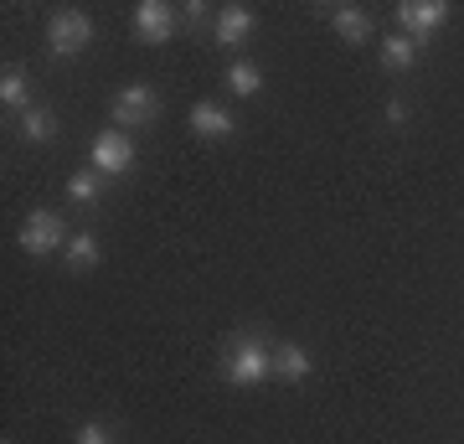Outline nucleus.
Returning <instances> with one entry per match:
<instances>
[{
  "instance_id": "18",
  "label": "nucleus",
  "mask_w": 464,
  "mask_h": 444,
  "mask_svg": "<svg viewBox=\"0 0 464 444\" xmlns=\"http://www.w3.org/2000/svg\"><path fill=\"white\" fill-rule=\"evenodd\" d=\"M78 444H114V434H109L103 424H83L78 429Z\"/></svg>"
},
{
  "instance_id": "7",
  "label": "nucleus",
  "mask_w": 464,
  "mask_h": 444,
  "mask_svg": "<svg viewBox=\"0 0 464 444\" xmlns=\"http://www.w3.org/2000/svg\"><path fill=\"white\" fill-rule=\"evenodd\" d=\"M444 16H449L444 0H402V5H398L402 36H413V42H429V36L444 26Z\"/></svg>"
},
{
  "instance_id": "9",
  "label": "nucleus",
  "mask_w": 464,
  "mask_h": 444,
  "mask_svg": "<svg viewBox=\"0 0 464 444\" xmlns=\"http://www.w3.org/2000/svg\"><path fill=\"white\" fill-rule=\"evenodd\" d=\"M191 130L201 134V140H227L232 134V124H237V119L227 114V109H222V104H212V99H201V104H191Z\"/></svg>"
},
{
  "instance_id": "21",
  "label": "nucleus",
  "mask_w": 464,
  "mask_h": 444,
  "mask_svg": "<svg viewBox=\"0 0 464 444\" xmlns=\"http://www.w3.org/2000/svg\"><path fill=\"white\" fill-rule=\"evenodd\" d=\"M5 444H11V439H5Z\"/></svg>"
},
{
  "instance_id": "16",
  "label": "nucleus",
  "mask_w": 464,
  "mask_h": 444,
  "mask_svg": "<svg viewBox=\"0 0 464 444\" xmlns=\"http://www.w3.org/2000/svg\"><path fill=\"white\" fill-rule=\"evenodd\" d=\"M227 88L237 94V99H253V94L264 88V73H258V63H232V67H227Z\"/></svg>"
},
{
  "instance_id": "10",
  "label": "nucleus",
  "mask_w": 464,
  "mask_h": 444,
  "mask_svg": "<svg viewBox=\"0 0 464 444\" xmlns=\"http://www.w3.org/2000/svg\"><path fill=\"white\" fill-rule=\"evenodd\" d=\"M331 21H335V32H341V42H346V47H362L366 36H372V16H366L362 5H335Z\"/></svg>"
},
{
  "instance_id": "1",
  "label": "nucleus",
  "mask_w": 464,
  "mask_h": 444,
  "mask_svg": "<svg viewBox=\"0 0 464 444\" xmlns=\"http://www.w3.org/2000/svg\"><path fill=\"white\" fill-rule=\"evenodd\" d=\"M222 378L237 382V388H253V382L274 378V351L258 336H232L227 351H222Z\"/></svg>"
},
{
  "instance_id": "2",
  "label": "nucleus",
  "mask_w": 464,
  "mask_h": 444,
  "mask_svg": "<svg viewBox=\"0 0 464 444\" xmlns=\"http://www.w3.org/2000/svg\"><path fill=\"white\" fill-rule=\"evenodd\" d=\"M93 47V21L83 11H52L47 21V52L52 57H78Z\"/></svg>"
},
{
  "instance_id": "6",
  "label": "nucleus",
  "mask_w": 464,
  "mask_h": 444,
  "mask_svg": "<svg viewBox=\"0 0 464 444\" xmlns=\"http://www.w3.org/2000/svg\"><path fill=\"white\" fill-rule=\"evenodd\" d=\"M88 155H93V171L99 176H124L134 165V140L124 130H103V134H93V150Z\"/></svg>"
},
{
  "instance_id": "15",
  "label": "nucleus",
  "mask_w": 464,
  "mask_h": 444,
  "mask_svg": "<svg viewBox=\"0 0 464 444\" xmlns=\"http://www.w3.org/2000/svg\"><path fill=\"white\" fill-rule=\"evenodd\" d=\"M63 259H67V269H93V263L103 259L99 238H93V232H72V238H67V248H63Z\"/></svg>"
},
{
  "instance_id": "17",
  "label": "nucleus",
  "mask_w": 464,
  "mask_h": 444,
  "mask_svg": "<svg viewBox=\"0 0 464 444\" xmlns=\"http://www.w3.org/2000/svg\"><path fill=\"white\" fill-rule=\"evenodd\" d=\"M67 197L78 202V207H93V202L103 197V176L93 171V165H88V171H78V176L67 182Z\"/></svg>"
},
{
  "instance_id": "19",
  "label": "nucleus",
  "mask_w": 464,
  "mask_h": 444,
  "mask_svg": "<svg viewBox=\"0 0 464 444\" xmlns=\"http://www.w3.org/2000/svg\"><path fill=\"white\" fill-rule=\"evenodd\" d=\"M387 124H408V104H402V99L387 104Z\"/></svg>"
},
{
  "instance_id": "8",
  "label": "nucleus",
  "mask_w": 464,
  "mask_h": 444,
  "mask_svg": "<svg viewBox=\"0 0 464 444\" xmlns=\"http://www.w3.org/2000/svg\"><path fill=\"white\" fill-rule=\"evenodd\" d=\"M212 36H217V47H243L253 36V11L248 5H222L212 21Z\"/></svg>"
},
{
  "instance_id": "20",
  "label": "nucleus",
  "mask_w": 464,
  "mask_h": 444,
  "mask_svg": "<svg viewBox=\"0 0 464 444\" xmlns=\"http://www.w3.org/2000/svg\"><path fill=\"white\" fill-rule=\"evenodd\" d=\"M181 16H186V21H191V26H201V21H207V5H201V0H197V5H186Z\"/></svg>"
},
{
  "instance_id": "4",
  "label": "nucleus",
  "mask_w": 464,
  "mask_h": 444,
  "mask_svg": "<svg viewBox=\"0 0 464 444\" xmlns=\"http://www.w3.org/2000/svg\"><path fill=\"white\" fill-rule=\"evenodd\" d=\"M67 222L52 207H42V212H32L26 222H21V248L32 253V259H42V253H52V248H67Z\"/></svg>"
},
{
  "instance_id": "5",
  "label": "nucleus",
  "mask_w": 464,
  "mask_h": 444,
  "mask_svg": "<svg viewBox=\"0 0 464 444\" xmlns=\"http://www.w3.org/2000/svg\"><path fill=\"white\" fill-rule=\"evenodd\" d=\"M130 26H134V42H140V47H160V42L176 36V11H170L166 0H140Z\"/></svg>"
},
{
  "instance_id": "3",
  "label": "nucleus",
  "mask_w": 464,
  "mask_h": 444,
  "mask_svg": "<svg viewBox=\"0 0 464 444\" xmlns=\"http://www.w3.org/2000/svg\"><path fill=\"white\" fill-rule=\"evenodd\" d=\"M109 114H114L119 130H140V124H155V114H160V94L150 88V83H130V88H119L114 104H109Z\"/></svg>"
},
{
  "instance_id": "13",
  "label": "nucleus",
  "mask_w": 464,
  "mask_h": 444,
  "mask_svg": "<svg viewBox=\"0 0 464 444\" xmlns=\"http://www.w3.org/2000/svg\"><path fill=\"white\" fill-rule=\"evenodd\" d=\"M0 104H5L11 114H26V109H32V88H26V73H21V67H5V73H0Z\"/></svg>"
},
{
  "instance_id": "12",
  "label": "nucleus",
  "mask_w": 464,
  "mask_h": 444,
  "mask_svg": "<svg viewBox=\"0 0 464 444\" xmlns=\"http://www.w3.org/2000/svg\"><path fill=\"white\" fill-rule=\"evenodd\" d=\"M413 57H418L413 36H402V32L382 36V67H387V73H408V67H413Z\"/></svg>"
},
{
  "instance_id": "14",
  "label": "nucleus",
  "mask_w": 464,
  "mask_h": 444,
  "mask_svg": "<svg viewBox=\"0 0 464 444\" xmlns=\"http://www.w3.org/2000/svg\"><path fill=\"white\" fill-rule=\"evenodd\" d=\"M21 134H26L32 145H52V140H57V114H52V109H26V114H21Z\"/></svg>"
},
{
  "instance_id": "11",
  "label": "nucleus",
  "mask_w": 464,
  "mask_h": 444,
  "mask_svg": "<svg viewBox=\"0 0 464 444\" xmlns=\"http://www.w3.org/2000/svg\"><path fill=\"white\" fill-rule=\"evenodd\" d=\"M310 351H304V346H279V351H274V378H284V382H304L310 378Z\"/></svg>"
}]
</instances>
